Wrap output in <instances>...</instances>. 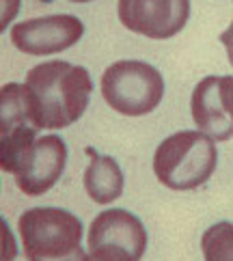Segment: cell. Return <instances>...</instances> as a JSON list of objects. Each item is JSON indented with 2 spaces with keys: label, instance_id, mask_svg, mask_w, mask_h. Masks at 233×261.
I'll use <instances>...</instances> for the list:
<instances>
[{
  "label": "cell",
  "instance_id": "obj_10",
  "mask_svg": "<svg viewBox=\"0 0 233 261\" xmlns=\"http://www.w3.org/2000/svg\"><path fill=\"white\" fill-rule=\"evenodd\" d=\"M190 110L192 121L203 134H208L216 143L233 138V121L225 113L220 101V76H208L194 87Z\"/></svg>",
  "mask_w": 233,
  "mask_h": 261
},
{
  "label": "cell",
  "instance_id": "obj_14",
  "mask_svg": "<svg viewBox=\"0 0 233 261\" xmlns=\"http://www.w3.org/2000/svg\"><path fill=\"white\" fill-rule=\"evenodd\" d=\"M220 43L225 45V50H227V59H229L231 67H233V22L227 26V31L220 35Z\"/></svg>",
  "mask_w": 233,
  "mask_h": 261
},
{
  "label": "cell",
  "instance_id": "obj_3",
  "mask_svg": "<svg viewBox=\"0 0 233 261\" xmlns=\"http://www.w3.org/2000/svg\"><path fill=\"white\" fill-rule=\"evenodd\" d=\"M20 238L24 257L31 261L87 259L82 242V222L67 210L33 207L20 216Z\"/></svg>",
  "mask_w": 233,
  "mask_h": 261
},
{
  "label": "cell",
  "instance_id": "obj_6",
  "mask_svg": "<svg viewBox=\"0 0 233 261\" xmlns=\"http://www.w3.org/2000/svg\"><path fill=\"white\" fill-rule=\"evenodd\" d=\"M117 15L127 31L149 39H171L190 17V0H119Z\"/></svg>",
  "mask_w": 233,
  "mask_h": 261
},
{
  "label": "cell",
  "instance_id": "obj_1",
  "mask_svg": "<svg viewBox=\"0 0 233 261\" xmlns=\"http://www.w3.org/2000/svg\"><path fill=\"white\" fill-rule=\"evenodd\" d=\"M91 91V73L67 61L37 65L22 85L29 115L39 129H63L76 123L89 106Z\"/></svg>",
  "mask_w": 233,
  "mask_h": 261
},
{
  "label": "cell",
  "instance_id": "obj_16",
  "mask_svg": "<svg viewBox=\"0 0 233 261\" xmlns=\"http://www.w3.org/2000/svg\"><path fill=\"white\" fill-rule=\"evenodd\" d=\"M69 3H91V0H69Z\"/></svg>",
  "mask_w": 233,
  "mask_h": 261
},
{
  "label": "cell",
  "instance_id": "obj_8",
  "mask_svg": "<svg viewBox=\"0 0 233 261\" xmlns=\"http://www.w3.org/2000/svg\"><path fill=\"white\" fill-rule=\"evenodd\" d=\"M67 162V147L61 136H41L26 149L15 164V184L29 197L45 194L61 179Z\"/></svg>",
  "mask_w": 233,
  "mask_h": 261
},
{
  "label": "cell",
  "instance_id": "obj_11",
  "mask_svg": "<svg viewBox=\"0 0 233 261\" xmlns=\"http://www.w3.org/2000/svg\"><path fill=\"white\" fill-rule=\"evenodd\" d=\"M91 162L85 171V190L89 199L97 205H108L123 194V173L115 158L99 155L95 149L87 147Z\"/></svg>",
  "mask_w": 233,
  "mask_h": 261
},
{
  "label": "cell",
  "instance_id": "obj_12",
  "mask_svg": "<svg viewBox=\"0 0 233 261\" xmlns=\"http://www.w3.org/2000/svg\"><path fill=\"white\" fill-rule=\"evenodd\" d=\"M201 250L208 261L233 259V222H216L201 236Z\"/></svg>",
  "mask_w": 233,
  "mask_h": 261
},
{
  "label": "cell",
  "instance_id": "obj_15",
  "mask_svg": "<svg viewBox=\"0 0 233 261\" xmlns=\"http://www.w3.org/2000/svg\"><path fill=\"white\" fill-rule=\"evenodd\" d=\"M5 3V9H3V29L13 20V15L17 11V7H20V0H3Z\"/></svg>",
  "mask_w": 233,
  "mask_h": 261
},
{
  "label": "cell",
  "instance_id": "obj_7",
  "mask_svg": "<svg viewBox=\"0 0 233 261\" xmlns=\"http://www.w3.org/2000/svg\"><path fill=\"white\" fill-rule=\"evenodd\" d=\"M37 132L39 127L29 115L22 85L9 82L0 91V166L5 173L13 175L20 155L37 141Z\"/></svg>",
  "mask_w": 233,
  "mask_h": 261
},
{
  "label": "cell",
  "instance_id": "obj_9",
  "mask_svg": "<svg viewBox=\"0 0 233 261\" xmlns=\"http://www.w3.org/2000/svg\"><path fill=\"white\" fill-rule=\"evenodd\" d=\"M82 33H85V24L76 15L59 13L15 24L11 29V43L24 54L45 57L76 45Z\"/></svg>",
  "mask_w": 233,
  "mask_h": 261
},
{
  "label": "cell",
  "instance_id": "obj_13",
  "mask_svg": "<svg viewBox=\"0 0 233 261\" xmlns=\"http://www.w3.org/2000/svg\"><path fill=\"white\" fill-rule=\"evenodd\" d=\"M220 101L225 113L233 121V78L231 76H220Z\"/></svg>",
  "mask_w": 233,
  "mask_h": 261
},
{
  "label": "cell",
  "instance_id": "obj_5",
  "mask_svg": "<svg viewBox=\"0 0 233 261\" xmlns=\"http://www.w3.org/2000/svg\"><path fill=\"white\" fill-rule=\"evenodd\" d=\"M147 248L143 222L127 210H104L89 229V257L97 261H138Z\"/></svg>",
  "mask_w": 233,
  "mask_h": 261
},
{
  "label": "cell",
  "instance_id": "obj_4",
  "mask_svg": "<svg viewBox=\"0 0 233 261\" xmlns=\"http://www.w3.org/2000/svg\"><path fill=\"white\" fill-rule=\"evenodd\" d=\"M106 104L125 117H143L158 108L164 97V78L143 61H117L101 76Z\"/></svg>",
  "mask_w": 233,
  "mask_h": 261
},
{
  "label": "cell",
  "instance_id": "obj_2",
  "mask_svg": "<svg viewBox=\"0 0 233 261\" xmlns=\"http://www.w3.org/2000/svg\"><path fill=\"white\" fill-rule=\"evenodd\" d=\"M216 141L201 129H184L171 134L153 153V173L158 181L171 190H194L216 171Z\"/></svg>",
  "mask_w": 233,
  "mask_h": 261
}]
</instances>
